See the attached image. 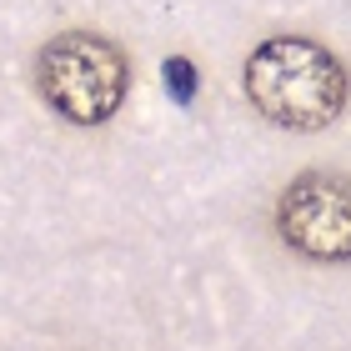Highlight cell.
<instances>
[{
  "label": "cell",
  "instance_id": "obj_4",
  "mask_svg": "<svg viewBox=\"0 0 351 351\" xmlns=\"http://www.w3.org/2000/svg\"><path fill=\"white\" fill-rule=\"evenodd\" d=\"M166 86L176 101H191V90H196V71L186 66V60H166Z\"/></svg>",
  "mask_w": 351,
  "mask_h": 351
},
{
  "label": "cell",
  "instance_id": "obj_2",
  "mask_svg": "<svg viewBox=\"0 0 351 351\" xmlns=\"http://www.w3.org/2000/svg\"><path fill=\"white\" fill-rule=\"evenodd\" d=\"M125 81H131L125 56L90 30L56 36L36 60V90L45 95V106L56 116L75 125H101L116 116L125 101Z\"/></svg>",
  "mask_w": 351,
  "mask_h": 351
},
{
  "label": "cell",
  "instance_id": "obj_1",
  "mask_svg": "<svg viewBox=\"0 0 351 351\" xmlns=\"http://www.w3.org/2000/svg\"><path fill=\"white\" fill-rule=\"evenodd\" d=\"M346 71L316 40L276 36L251 51L246 60V95L266 121L286 131H322L346 110Z\"/></svg>",
  "mask_w": 351,
  "mask_h": 351
},
{
  "label": "cell",
  "instance_id": "obj_3",
  "mask_svg": "<svg viewBox=\"0 0 351 351\" xmlns=\"http://www.w3.org/2000/svg\"><path fill=\"white\" fill-rule=\"evenodd\" d=\"M281 241L306 261H351V181L331 171H306L281 191Z\"/></svg>",
  "mask_w": 351,
  "mask_h": 351
}]
</instances>
